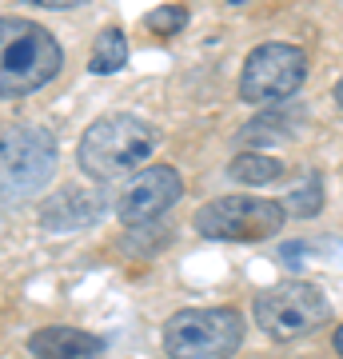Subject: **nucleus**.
<instances>
[{
	"label": "nucleus",
	"instance_id": "nucleus-8",
	"mask_svg": "<svg viewBox=\"0 0 343 359\" xmlns=\"http://www.w3.org/2000/svg\"><path fill=\"white\" fill-rule=\"evenodd\" d=\"M180 196H184V180H180L176 168H148V172L128 180V188L116 200V216L128 228H144L164 212H172L180 204Z\"/></svg>",
	"mask_w": 343,
	"mask_h": 359
},
{
	"label": "nucleus",
	"instance_id": "nucleus-3",
	"mask_svg": "<svg viewBox=\"0 0 343 359\" xmlns=\"http://www.w3.org/2000/svg\"><path fill=\"white\" fill-rule=\"evenodd\" d=\"M56 140L48 128L20 124L0 136V208H20L56 176Z\"/></svg>",
	"mask_w": 343,
	"mask_h": 359
},
{
	"label": "nucleus",
	"instance_id": "nucleus-2",
	"mask_svg": "<svg viewBox=\"0 0 343 359\" xmlns=\"http://www.w3.org/2000/svg\"><path fill=\"white\" fill-rule=\"evenodd\" d=\"M156 148H160V132L140 116L120 112V116H104V120L84 128L76 160L84 168V176L92 180H120L132 176Z\"/></svg>",
	"mask_w": 343,
	"mask_h": 359
},
{
	"label": "nucleus",
	"instance_id": "nucleus-13",
	"mask_svg": "<svg viewBox=\"0 0 343 359\" xmlns=\"http://www.w3.org/2000/svg\"><path fill=\"white\" fill-rule=\"evenodd\" d=\"M283 208H288L292 216H304V219L319 216V212H323V180H319L316 172H307V176L300 180V188H292V196H288Z\"/></svg>",
	"mask_w": 343,
	"mask_h": 359
},
{
	"label": "nucleus",
	"instance_id": "nucleus-18",
	"mask_svg": "<svg viewBox=\"0 0 343 359\" xmlns=\"http://www.w3.org/2000/svg\"><path fill=\"white\" fill-rule=\"evenodd\" d=\"M231 4H240V0H231Z\"/></svg>",
	"mask_w": 343,
	"mask_h": 359
},
{
	"label": "nucleus",
	"instance_id": "nucleus-14",
	"mask_svg": "<svg viewBox=\"0 0 343 359\" xmlns=\"http://www.w3.org/2000/svg\"><path fill=\"white\" fill-rule=\"evenodd\" d=\"M144 25L156 36H176L180 28L188 25V8L184 4H160V8H152V13L144 16Z\"/></svg>",
	"mask_w": 343,
	"mask_h": 359
},
{
	"label": "nucleus",
	"instance_id": "nucleus-17",
	"mask_svg": "<svg viewBox=\"0 0 343 359\" xmlns=\"http://www.w3.org/2000/svg\"><path fill=\"white\" fill-rule=\"evenodd\" d=\"M335 104L343 108V76H339V84H335Z\"/></svg>",
	"mask_w": 343,
	"mask_h": 359
},
{
	"label": "nucleus",
	"instance_id": "nucleus-11",
	"mask_svg": "<svg viewBox=\"0 0 343 359\" xmlns=\"http://www.w3.org/2000/svg\"><path fill=\"white\" fill-rule=\"evenodd\" d=\"M228 176L243 188H267V184H280L283 180V164L267 152H240L228 164Z\"/></svg>",
	"mask_w": 343,
	"mask_h": 359
},
{
	"label": "nucleus",
	"instance_id": "nucleus-4",
	"mask_svg": "<svg viewBox=\"0 0 343 359\" xmlns=\"http://www.w3.org/2000/svg\"><path fill=\"white\" fill-rule=\"evenodd\" d=\"M252 316H255V327L267 339L288 344V339L319 332L331 316V304L323 295V287H316L311 280H283L255 295Z\"/></svg>",
	"mask_w": 343,
	"mask_h": 359
},
{
	"label": "nucleus",
	"instance_id": "nucleus-12",
	"mask_svg": "<svg viewBox=\"0 0 343 359\" xmlns=\"http://www.w3.org/2000/svg\"><path fill=\"white\" fill-rule=\"evenodd\" d=\"M128 65V40L120 28H104L100 36H96V44H92V60H88V72H96V76H112V72H120V68Z\"/></svg>",
	"mask_w": 343,
	"mask_h": 359
},
{
	"label": "nucleus",
	"instance_id": "nucleus-15",
	"mask_svg": "<svg viewBox=\"0 0 343 359\" xmlns=\"http://www.w3.org/2000/svg\"><path fill=\"white\" fill-rule=\"evenodd\" d=\"M25 4H36V8H76L84 0H25Z\"/></svg>",
	"mask_w": 343,
	"mask_h": 359
},
{
	"label": "nucleus",
	"instance_id": "nucleus-9",
	"mask_svg": "<svg viewBox=\"0 0 343 359\" xmlns=\"http://www.w3.org/2000/svg\"><path fill=\"white\" fill-rule=\"evenodd\" d=\"M104 208H108V200H104L100 188H80L76 184V188H60L40 204V224L48 231H84L104 216Z\"/></svg>",
	"mask_w": 343,
	"mask_h": 359
},
{
	"label": "nucleus",
	"instance_id": "nucleus-7",
	"mask_svg": "<svg viewBox=\"0 0 343 359\" xmlns=\"http://www.w3.org/2000/svg\"><path fill=\"white\" fill-rule=\"evenodd\" d=\"M307 80V56L295 44H260L252 48V56L243 60L240 72V96L248 104H276L300 92V84Z\"/></svg>",
	"mask_w": 343,
	"mask_h": 359
},
{
	"label": "nucleus",
	"instance_id": "nucleus-1",
	"mask_svg": "<svg viewBox=\"0 0 343 359\" xmlns=\"http://www.w3.org/2000/svg\"><path fill=\"white\" fill-rule=\"evenodd\" d=\"M64 52L44 25L25 16H0V100H20L48 84Z\"/></svg>",
	"mask_w": 343,
	"mask_h": 359
},
{
	"label": "nucleus",
	"instance_id": "nucleus-10",
	"mask_svg": "<svg viewBox=\"0 0 343 359\" xmlns=\"http://www.w3.org/2000/svg\"><path fill=\"white\" fill-rule=\"evenodd\" d=\"M28 351H32V359H100L104 355V339L92 335V332H80V327L52 323V327L32 332Z\"/></svg>",
	"mask_w": 343,
	"mask_h": 359
},
{
	"label": "nucleus",
	"instance_id": "nucleus-16",
	"mask_svg": "<svg viewBox=\"0 0 343 359\" xmlns=\"http://www.w3.org/2000/svg\"><path fill=\"white\" fill-rule=\"evenodd\" d=\"M335 351L343 355V323H339V332H335Z\"/></svg>",
	"mask_w": 343,
	"mask_h": 359
},
{
	"label": "nucleus",
	"instance_id": "nucleus-6",
	"mask_svg": "<svg viewBox=\"0 0 343 359\" xmlns=\"http://www.w3.org/2000/svg\"><path fill=\"white\" fill-rule=\"evenodd\" d=\"M288 224V208L264 196H220L196 212V231L203 240L260 244Z\"/></svg>",
	"mask_w": 343,
	"mask_h": 359
},
{
	"label": "nucleus",
	"instance_id": "nucleus-5",
	"mask_svg": "<svg viewBox=\"0 0 343 359\" xmlns=\"http://www.w3.org/2000/svg\"><path fill=\"white\" fill-rule=\"evenodd\" d=\"M243 344V320L231 308H184L164 323L168 359H231Z\"/></svg>",
	"mask_w": 343,
	"mask_h": 359
}]
</instances>
